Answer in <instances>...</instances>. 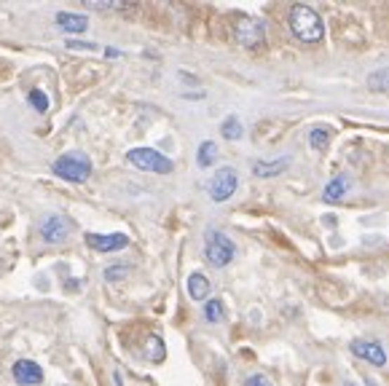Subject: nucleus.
<instances>
[{"label":"nucleus","instance_id":"2","mask_svg":"<svg viewBox=\"0 0 389 386\" xmlns=\"http://www.w3.org/2000/svg\"><path fill=\"white\" fill-rule=\"evenodd\" d=\"M51 172L67 182H86L91 175V161L84 153H62L60 159L51 164Z\"/></svg>","mask_w":389,"mask_h":386},{"label":"nucleus","instance_id":"1","mask_svg":"<svg viewBox=\"0 0 389 386\" xmlns=\"http://www.w3.org/2000/svg\"><path fill=\"white\" fill-rule=\"evenodd\" d=\"M287 22H290V30H293V35L298 38L301 44H319L325 38V25H322V19H319V14L312 6L296 3L290 8Z\"/></svg>","mask_w":389,"mask_h":386},{"label":"nucleus","instance_id":"5","mask_svg":"<svg viewBox=\"0 0 389 386\" xmlns=\"http://www.w3.org/2000/svg\"><path fill=\"white\" fill-rule=\"evenodd\" d=\"M234 38L244 48H261L266 44V27H263V22H258L253 16H239L234 25Z\"/></svg>","mask_w":389,"mask_h":386},{"label":"nucleus","instance_id":"24","mask_svg":"<svg viewBox=\"0 0 389 386\" xmlns=\"http://www.w3.org/2000/svg\"><path fill=\"white\" fill-rule=\"evenodd\" d=\"M244 386H271V381L266 378V375H261V373H258V375H250V378L244 381Z\"/></svg>","mask_w":389,"mask_h":386},{"label":"nucleus","instance_id":"10","mask_svg":"<svg viewBox=\"0 0 389 386\" xmlns=\"http://www.w3.org/2000/svg\"><path fill=\"white\" fill-rule=\"evenodd\" d=\"M352 354L360 357V359H365V362H371L374 368H384V365H387L384 349L374 341H355L352 343Z\"/></svg>","mask_w":389,"mask_h":386},{"label":"nucleus","instance_id":"21","mask_svg":"<svg viewBox=\"0 0 389 386\" xmlns=\"http://www.w3.org/2000/svg\"><path fill=\"white\" fill-rule=\"evenodd\" d=\"M27 102H30L38 113H46V110H48V97H46V91H41V89H30Z\"/></svg>","mask_w":389,"mask_h":386},{"label":"nucleus","instance_id":"20","mask_svg":"<svg viewBox=\"0 0 389 386\" xmlns=\"http://www.w3.org/2000/svg\"><path fill=\"white\" fill-rule=\"evenodd\" d=\"M89 8H97V11H126L129 6L121 3V0H86Z\"/></svg>","mask_w":389,"mask_h":386},{"label":"nucleus","instance_id":"25","mask_svg":"<svg viewBox=\"0 0 389 386\" xmlns=\"http://www.w3.org/2000/svg\"><path fill=\"white\" fill-rule=\"evenodd\" d=\"M384 89H389V75H387V86H384Z\"/></svg>","mask_w":389,"mask_h":386},{"label":"nucleus","instance_id":"6","mask_svg":"<svg viewBox=\"0 0 389 386\" xmlns=\"http://www.w3.org/2000/svg\"><path fill=\"white\" fill-rule=\"evenodd\" d=\"M237 185H239L237 169H234V166H223V169H218L210 180V199L215 204H223V201H228V199L237 193Z\"/></svg>","mask_w":389,"mask_h":386},{"label":"nucleus","instance_id":"23","mask_svg":"<svg viewBox=\"0 0 389 386\" xmlns=\"http://www.w3.org/2000/svg\"><path fill=\"white\" fill-rule=\"evenodd\" d=\"M67 48H84V51H97V48H100V46L97 44H86V41H67Z\"/></svg>","mask_w":389,"mask_h":386},{"label":"nucleus","instance_id":"26","mask_svg":"<svg viewBox=\"0 0 389 386\" xmlns=\"http://www.w3.org/2000/svg\"><path fill=\"white\" fill-rule=\"evenodd\" d=\"M346 386H355V384H346Z\"/></svg>","mask_w":389,"mask_h":386},{"label":"nucleus","instance_id":"17","mask_svg":"<svg viewBox=\"0 0 389 386\" xmlns=\"http://www.w3.org/2000/svg\"><path fill=\"white\" fill-rule=\"evenodd\" d=\"M220 132H223L225 140H242V134H244V126H242V121L237 116H228V119L220 124Z\"/></svg>","mask_w":389,"mask_h":386},{"label":"nucleus","instance_id":"9","mask_svg":"<svg viewBox=\"0 0 389 386\" xmlns=\"http://www.w3.org/2000/svg\"><path fill=\"white\" fill-rule=\"evenodd\" d=\"M11 375H14L16 384L22 386H38L44 381V368L32 359H16L14 368H11Z\"/></svg>","mask_w":389,"mask_h":386},{"label":"nucleus","instance_id":"13","mask_svg":"<svg viewBox=\"0 0 389 386\" xmlns=\"http://www.w3.org/2000/svg\"><path fill=\"white\" fill-rule=\"evenodd\" d=\"M185 284H188V295L194 298V300H207V298H210V279H207L204 274L194 271Z\"/></svg>","mask_w":389,"mask_h":386},{"label":"nucleus","instance_id":"11","mask_svg":"<svg viewBox=\"0 0 389 386\" xmlns=\"http://www.w3.org/2000/svg\"><path fill=\"white\" fill-rule=\"evenodd\" d=\"M57 27L65 32H86L89 30V19L84 14H73V11H60L57 14Z\"/></svg>","mask_w":389,"mask_h":386},{"label":"nucleus","instance_id":"7","mask_svg":"<svg viewBox=\"0 0 389 386\" xmlns=\"http://www.w3.org/2000/svg\"><path fill=\"white\" fill-rule=\"evenodd\" d=\"M38 231H41V239H44L46 244H62V241H67V237H70L73 223L65 215H46L44 220H41V225H38Z\"/></svg>","mask_w":389,"mask_h":386},{"label":"nucleus","instance_id":"12","mask_svg":"<svg viewBox=\"0 0 389 386\" xmlns=\"http://www.w3.org/2000/svg\"><path fill=\"white\" fill-rule=\"evenodd\" d=\"M287 166H290V159H287V156L274 159V161H255L253 175L255 178H277V175H282Z\"/></svg>","mask_w":389,"mask_h":386},{"label":"nucleus","instance_id":"3","mask_svg":"<svg viewBox=\"0 0 389 386\" xmlns=\"http://www.w3.org/2000/svg\"><path fill=\"white\" fill-rule=\"evenodd\" d=\"M234 255H237V247L223 231H215V228L207 231V237H204V258H207L210 266L225 268L234 260Z\"/></svg>","mask_w":389,"mask_h":386},{"label":"nucleus","instance_id":"18","mask_svg":"<svg viewBox=\"0 0 389 386\" xmlns=\"http://www.w3.org/2000/svg\"><path fill=\"white\" fill-rule=\"evenodd\" d=\"M204 319L215 325V322H220L223 319V300H218V298H210L207 303H204Z\"/></svg>","mask_w":389,"mask_h":386},{"label":"nucleus","instance_id":"4","mask_svg":"<svg viewBox=\"0 0 389 386\" xmlns=\"http://www.w3.org/2000/svg\"><path fill=\"white\" fill-rule=\"evenodd\" d=\"M126 161L143 172H153V175H169L175 169L172 159H166L164 153H159L156 148H132L126 153Z\"/></svg>","mask_w":389,"mask_h":386},{"label":"nucleus","instance_id":"16","mask_svg":"<svg viewBox=\"0 0 389 386\" xmlns=\"http://www.w3.org/2000/svg\"><path fill=\"white\" fill-rule=\"evenodd\" d=\"M164 357H166L164 341L159 335H148V341H145V359H150V362H164Z\"/></svg>","mask_w":389,"mask_h":386},{"label":"nucleus","instance_id":"22","mask_svg":"<svg viewBox=\"0 0 389 386\" xmlns=\"http://www.w3.org/2000/svg\"><path fill=\"white\" fill-rule=\"evenodd\" d=\"M129 271H132L129 266H110L105 268V279L107 282H124L129 277Z\"/></svg>","mask_w":389,"mask_h":386},{"label":"nucleus","instance_id":"8","mask_svg":"<svg viewBox=\"0 0 389 386\" xmlns=\"http://www.w3.org/2000/svg\"><path fill=\"white\" fill-rule=\"evenodd\" d=\"M84 239L94 253H119L124 247H129L126 234H86Z\"/></svg>","mask_w":389,"mask_h":386},{"label":"nucleus","instance_id":"14","mask_svg":"<svg viewBox=\"0 0 389 386\" xmlns=\"http://www.w3.org/2000/svg\"><path fill=\"white\" fill-rule=\"evenodd\" d=\"M346 191H349V178L346 175H336L325 185V201H338V199L346 196Z\"/></svg>","mask_w":389,"mask_h":386},{"label":"nucleus","instance_id":"15","mask_svg":"<svg viewBox=\"0 0 389 386\" xmlns=\"http://www.w3.org/2000/svg\"><path fill=\"white\" fill-rule=\"evenodd\" d=\"M215 159H218V145H215L212 140H204V142L199 145V150H196V164H199L202 169H210L212 164H215Z\"/></svg>","mask_w":389,"mask_h":386},{"label":"nucleus","instance_id":"19","mask_svg":"<svg viewBox=\"0 0 389 386\" xmlns=\"http://www.w3.org/2000/svg\"><path fill=\"white\" fill-rule=\"evenodd\" d=\"M328 142H330V132H328V129H322V126H315V129L309 132V145H312L315 150H319V153L328 148Z\"/></svg>","mask_w":389,"mask_h":386}]
</instances>
